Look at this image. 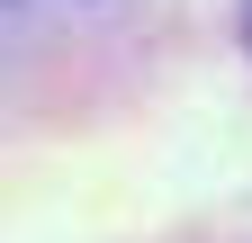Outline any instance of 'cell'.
<instances>
[{
  "mask_svg": "<svg viewBox=\"0 0 252 243\" xmlns=\"http://www.w3.org/2000/svg\"><path fill=\"white\" fill-rule=\"evenodd\" d=\"M243 45H252V9H243Z\"/></svg>",
  "mask_w": 252,
  "mask_h": 243,
  "instance_id": "cell-1",
  "label": "cell"
}]
</instances>
